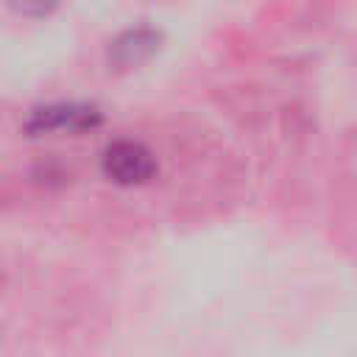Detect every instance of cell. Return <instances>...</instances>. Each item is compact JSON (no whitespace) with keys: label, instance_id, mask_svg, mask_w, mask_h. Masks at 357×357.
<instances>
[{"label":"cell","instance_id":"cell-3","mask_svg":"<svg viewBox=\"0 0 357 357\" xmlns=\"http://www.w3.org/2000/svg\"><path fill=\"white\" fill-rule=\"evenodd\" d=\"M159 31H153V28H131V31H126L123 36H117L114 39V45H112V59L117 61V64H123V67H128V64H139L142 59H148L156 47H159Z\"/></svg>","mask_w":357,"mask_h":357},{"label":"cell","instance_id":"cell-1","mask_svg":"<svg viewBox=\"0 0 357 357\" xmlns=\"http://www.w3.org/2000/svg\"><path fill=\"white\" fill-rule=\"evenodd\" d=\"M103 173L117 184H145L156 173V156L137 139H117L103 151Z\"/></svg>","mask_w":357,"mask_h":357},{"label":"cell","instance_id":"cell-2","mask_svg":"<svg viewBox=\"0 0 357 357\" xmlns=\"http://www.w3.org/2000/svg\"><path fill=\"white\" fill-rule=\"evenodd\" d=\"M100 120H103V114L95 106H86V103H53V106L33 109V114L28 120V131H33V134L56 131V128L84 131V128L100 126Z\"/></svg>","mask_w":357,"mask_h":357}]
</instances>
